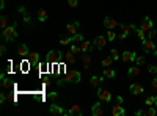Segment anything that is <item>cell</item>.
<instances>
[{
	"instance_id": "cell-1",
	"label": "cell",
	"mask_w": 157,
	"mask_h": 116,
	"mask_svg": "<svg viewBox=\"0 0 157 116\" xmlns=\"http://www.w3.org/2000/svg\"><path fill=\"white\" fill-rule=\"evenodd\" d=\"M17 22H14L13 25H8L6 28L2 30V39L5 43H11V41H14L16 38H17Z\"/></svg>"
},
{
	"instance_id": "cell-2",
	"label": "cell",
	"mask_w": 157,
	"mask_h": 116,
	"mask_svg": "<svg viewBox=\"0 0 157 116\" xmlns=\"http://www.w3.org/2000/svg\"><path fill=\"white\" fill-rule=\"evenodd\" d=\"M64 83H78L82 80V72L77 71V69H72V71H68L66 75L63 77Z\"/></svg>"
},
{
	"instance_id": "cell-3",
	"label": "cell",
	"mask_w": 157,
	"mask_h": 116,
	"mask_svg": "<svg viewBox=\"0 0 157 116\" xmlns=\"http://www.w3.org/2000/svg\"><path fill=\"white\" fill-rule=\"evenodd\" d=\"M98 99L102 100V102H105V104H109V102L113 99L112 93L107 91V89H102V88H98Z\"/></svg>"
},
{
	"instance_id": "cell-4",
	"label": "cell",
	"mask_w": 157,
	"mask_h": 116,
	"mask_svg": "<svg viewBox=\"0 0 157 116\" xmlns=\"http://www.w3.org/2000/svg\"><path fill=\"white\" fill-rule=\"evenodd\" d=\"M104 113H105V110H104L102 100H98L94 105H91V114L93 116H102Z\"/></svg>"
},
{
	"instance_id": "cell-5",
	"label": "cell",
	"mask_w": 157,
	"mask_h": 116,
	"mask_svg": "<svg viewBox=\"0 0 157 116\" xmlns=\"http://www.w3.org/2000/svg\"><path fill=\"white\" fill-rule=\"evenodd\" d=\"M107 36H102V35H98L96 38H94V41H93V46L94 47H98V50H102L104 47H105V44H107Z\"/></svg>"
},
{
	"instance_id": "cell-6",
	"label": "cell",
	"mask_w": 157,
	"mask_h": 116,
	"mask_svg": "<svg viewBox=\"0 0 157 116\" xmlns=\"http://www.w3.org/2000/svg\"><path fill=\"white\" fill-rule=\"evenodd\" d=\"M140 28L143 30V32H149L151 28H154V22H152V19L151 17H148V16H145L143 17V21H141V24H140Z\"/></svg>"
},
{
	"instance_id": "cell-7",
	"label": "cell",
	"mask_w": 157,
	"mask_h": 116,
	"mask_svg": "<svg viewBox=\"0 0 157 116\" xmlns=\"http://www.w3.org/2000/svg\"><path fill=\"white\" fill-rule=\"evenodd\" d=\"M118 25H120V24H118V21L115 17H110V16L104 17V27H105L107 30H115Z\"/></svg>"
},
{
	"instance_id": "cell-8",
	"label": "cell",
	"mask_w": 157,
	"mask_h": 116,
	"mask_svg": "<svg viewBox=\"0 0 157 116\" xmlns=\"http://www.w3.org/2000/svg\"><path fill=\"white\" fill-rule=\"evenodd\" d=\"M141 49H143V52H154L155 50V43L154 39H145V41H141Z\"/></svg>"
},
{
	"instance_id": "cell-9",
	"label": "cell",
	"mask_w": 157,
	"mask_h": 116,
	"mask_svg": "<svg viewBox=\"0 0 157 116\" xmlns=\"http://www.w3.org/2000/svg\"><path fill=\"white\" fill-rule=\"evenodd\" d=\"M47 63H60L61 61V57L58 55L57 50H50V52L47 54Z\"/></svg>"
},
{
	"instance_id": "cell-10",
	"label": "cell",
	"mask_w": 157,
	"mask_h": 116,
	"mask_svg": "<svg viewBox=\"0 0 157 116\" xmlns=\"http://www.w3.org/2000/svg\"><path fill=\"white\" fill-rule=\"evenodd\" d=\"M112 114L113 116H124L126 114V110H124V107H123V104H116L113 105V108H112Z\"/></svg>"
},
{
	"instance_id": "cell-11",
	"label": "cell",
	"mask_w": 157,
	"mask_h": 116,
	"mask_svg": "<svg viewBox=\"0 0 157 116\" xmlns=\"http://www.w3.org/2000/svg\"><path fill=\"white\" fill-rule=\"evenodd\" d=\"M78 27H80V22H78V21H75V22H71V24H68L66 25V32H68V35H75V33H78L77 32V28Z\"/></svg>"
},
{
	"instance_id": "cell-12",
	"label": "cell",
	"mask_w": 157,
	"mask_h": 116,
	"mask_svg": "<svg viewBox=\"0 0 157 116\" xmlns=\"http://www.w3.org/2000/svg\"><path fill=\"white\" fill-rule=\"evenodd\" d=\"M49 111H50L52 114H66V110H64L63 107H60V105H57L55 102H52Z\"/></svg>"
},
{
	"instance_id": "cell-13",
	"label": "cell",
	"mask_w": 157,
	"mask_h": 116,
	"mask_svg": "<svg viewBox=\"0 0 157 116\" xmlns=\"http://www.w3.org/2000/svg\"><path fill=\"white\" fill-rule=\"evenodd\" d=\"M105 79L104 75H91V79H90V85L93 86V88H99V85L102 83V80Z\"/></svg>"
},
{
	"instance_id": "cell-14",
	"label": "cell",
	"mask_w": 157,
	"mask_h": 116,
	"mask_svg": "<svg viewBox=\"0 0 157 116\" xmlns=\"http://www.w3.org/2000/svg\"><path fill=\"white\" fill-rule=\"evenodd\" d=\"M129 89H130V93H132L134 96H140L141 93H145V88H143V85H138V83H132Z\"/></svg>"
},
{
	"instance_id": "cell-15",
	"label": "cell",
	"mask_w": 157,
	"mask_h": 116,
	"mask_svg": "<svg viewBox=\"0 0 157 116\" xmlns=\"http://www.w3.org/2000/svg\"><path fill=\"white\" fill-rule=\"evenodd\" d=\"M121 58H123V61H126V63H130V61H135V58H137V54H135V52H129V50H124V52H123V55H121Z\"/></svg>"
},
{
	"instance_id": "cell-16",
	"label": "cell",
	"mask_w": 157,
	"mask_h": 116,
	"mask_svg": "<svg viewBox=\"0 0 157 116\" xmlns=\"http://www.w3.org/2000/svg\"><path fill=\"white\" fill-rule=\"evenodd\" d=\"M66 114H71V116H83V110L80 108V105H72L66 111Z\"/></svg>"
},
{
	"instance_id": "cell-17",
	"label": "cell",
	"mask_w": 157,
	"mask_h": 116,
	"mask_svg": "<svg viewBox=\"0 0 157 116\" xmlns=\"http://www.w3.org/2000/svg\"><path fill=\"white\" fill-rule=\"evenodd\" d=\"M27 60H29L30 66H36V64L39 63V54L38 52H30L29 57H27Z\"/></svg>"
},
{
	"instance_id": "cell-18",
	"label": "cell",
	"mask_w": 157,
	"mask_h": 116,
	"mask_svg": "<svg viewBox=\"0 0 157 116\" xmlns=\"http://www.w3.org/2000/svg\"><path fill=\"white\" fill-rule=\"evenodd\" d=\"M93 47H94V46L91 44L90 41H85V39H83V41L80 43V50H82V54H83V52H90V54H91V52H93Z\"/></svg>"
},
{
	"instance_id": "cell-19",
	"label": "cell",
	"mask_w": 157,
	"mask_h": 116,
	"mask_svg": "<svg viewBox=\"0 0 157 116\" xmlns=\"http://www.w3.org/2000/svg\"><path fill=\"white\" fill-rule=\"evenodd\" d=\"M121 30L129 35V33H135L137 27H135V25H130V24H121Z\"/></svg>"
},
{
	"instance_id": "cell-20",
	"label": "cell",
	"mask_w": 157,
	"mask_h": 116,
	"mask_svg": "<svg viewBox=\"0 0 157 116\" xmlns=\"http://www.w3.org/2000/svg\"><path fill=\"white\" fill-rule=\"evenodd\" d=\"M140 72H141V69H140L138 64H135V66H132V68L127 69V75H129V77H137V75H140Z\"/></svg>"
},
{
	"instance_id": "cell-21",
	"label": "cell",
	"mask_w": 157,
	"mask_h": 116,
	"mask_svg": "<svg viewBox=\"0 0 157 116\" xmlns=\"http://www.w3.org/2000/svg\"><path fill=\"white\" fill-rule=\"evenodd\" d=\"M17 54H19L21 57H29V54H30L29 46H27V44H21V46L17 47Z\"/></svg>"
},
{
	"instance_id": "cell-22",
	"label": "cell",
	"mask_w": 157,
	"mask_h": 116,
	"mask_svg": "<svg viewBox=\"0 0 157 116\" xmlns=\"http://www.w3.org/2000/svg\"><path fill=\"white\" fill-rule=\"evenodd\" d=\"M36 17H38V21H39V22H46V21H47V17H49V16H47V9L39 8V9H38V16H36Z\"/></svg>"
},
{
	"instance_id": "cell-23",
	"label": "cell",
	"mask_w": 157,
	"mask_h": 116,
	"mask_svg": "<svg viewBox=\"0 0 157 116\" xmlns=\"http://www.w3.org/2000/svg\"><path fill=\"white\" fill-rule=\"evenodd\" d=\"M0 79H2V86L5 89L11 88V80H10V77H5V74H0Z\"/></svg>"
},
{
	"instance_id": "cell-24",
	"label": "cell",
	"mask_w": 157,
	"mask_h": 116,
	"mask_svg": "<svg viewBox=\"0 0 157 116\" xmlns=\"http://www.w3.org/2000/svg\"><path fill=\"white\" fill-rule=\"evenodd\" d=\"M102 75L105 77V79H113V77L116 75V72L112 68H105V69H104V72H102Z\"/></svg>"
},
{
	"instance_id": "cell-25",
	"label": "cell",
	"mask_w": 157,
	"mask_h": 116,
	"mask_svg": "<svg viewBox=\"0 0 157 116\" xmlns=\"http://www.w3.org/2000/svg\"><path fill=\"white\" fill-rule=\"evenodd\" d=\"M113 61H115V60H113L112 57H105V58L102 60V63H101V64H102V68L105 69V68H110V66H112V63H113Z\"/></svg>"
},
{
	"instance_id": "cell-26",
	"label": "cell",
	"mask_w": 157,
	"mask_h": 116,
	"mask_svg": "<svg viewBox=\"0 0 157 116\" xmlns=\"http://www.w3.org/2000/svg\"><path fill=\"white\" fill-rule=\"evenodd\" d=\"M64 60H66V63H68V64H74V63H75V58H74V54L71 52V50H69V52H68V54H64Z\"/></svg>"
},
{
	"instance_id": "cell-27",
	"label": "cell",
	"mask_w": 157,
	"mask_h": 116,
	"mask_svg": "<svg viewBox=\"0 0 157 116\" xmlns=\"http://www.w3.org/2000/svg\"><path fill=\"white\" fill-rule=\"evenodd\" d=\"M83 39H85L83 33H75V35H72V43H82Z\"/></svg>"
},
{
	"instance_id": "cell-28",
	"label": "cell",
	"mask_w": 157,
	"mask_h": 116,
	"mask_svg": "<svg viewBox=\"0 0 157 116\" xmlns=\"http://www.w3.org/2000/svg\"><path fill=\"white\" fill-rule=\"evenodd\" d=\"M69 43H72V36H71V35L64 36V38H60V44H63V46H68Z\"/></svg>"
},
{
	"instance_id": "cell-29",
	"label": "cell",
	"mask_w": 157,
	"mask_h": 116,
	"mask_svg": "<svg viewBox=\"0 0 157 116\" xmlns=\"http://www.w3.org/2000/svg\"><path fill=\"white\" fill-rule=\"evenodd\" d=\"M135 35L138 36V39H140V41H145V39H146V32H143L141 28H137Z\"/></svg>"
},
{
	"instance_id": "cell-30",
	"label": "cell",
	"mask_w": 157,
	"mask_h": 116,
	"mask_svg": "<svg viewBox=\"0 0 157 116\" xmlns=\"http://www.w3.org/2000/svg\"><path fill=\"white\" fill-rule=\"evenodd\" d=\"M8 27V17L6 16H0V28H6Z\"/></svg>"
},
{
	"instance_id": "cell-31",
	"label": "cell",
	"mask_w": 157,
	"mask_h": 116,
	"mask_svg": "<svg viewBox=\"0 0 157 116\" xmlns=\"http://www.w3.org/2000/svg\"><path fill=\"white\" fill-rule=\"evenodd\" d=\"M22 21H24V24L32 25V16L29 14V13H24V14H22Z\"/></svg>"
},
{
	"instance_id": "cell-32",
	"label": "cell",
	"mask_w": 157,
	"mask_h": 116,
	"mask_svg": "<svg viewBox=\"0 0 157 116\" xmlns=\"http://www.w3.org/2000/svg\"><path fill=\"white\" fill-rule=\"evenodd\" d=\"M69 50H71L74 55H77V54H80V52H82V50H80V46H75L74 43H72V46L69 47Z\"/></svg>"
},
{
	"instance_id": "cell-33",
	"label": "cell",
	"mask_w": 157,
	"mask_h": 116,
	"mask_svg": "<svg viewBox=\"0 0 157 116\" xmlns=\"http://www.w3.org/2000/svg\"><path fill=\"white\" fill-rule=\"evenodd\" d=\"M110 57L116 61V60H120V57H121V55H120V52H118L116 49H112V50H110Z\"/></svg>"
},
{
	"instance_id": "cell-34",
	"label": "cell",
	"mask_w": 157,
	"mask_h": 116,
	"mask_svg": "<svg viewBox=\"0 0 157 116\" xmlns=\"http://www.w3.org/2000/svg\"><path fill=\"white\" fill-rule=\"evenodd\" d=\"M146 114H148V116H155V114H157V108L152 107V105H149L148 110H146Z\"/></svg>"
},
{
	"instance_id": "cell-35",
	"label": "cell",
	"mask_w": 157,
	"mask_h": 116,
	"mask_svg": "<svg viewBox=\"0 0 157 116\" xmlns=\"http://www.w3.org/2000/svg\"><path fill=\"white\" fill-rule=\"evenodd\" d=\"M145 57L143 55H137V58H135V64H138V66H143V64H145Z\"/></svg>"
},
{
	"instance_id": "cell-36",
	"label": "cell",
	"mask_w": 157,
	"mask_h": 116,
	"mask_svg": "<svg viewBox=\"0 0 157 116\" xmlns=\"http://www.w3.org/2000/svg\"><path fill=\"white\" fill-rule=\"evenodd\" d=\"M57 97H58V93H57V91H50V93H47V99L52 100V102H55Z\"/></svg>"
},
{
	"instance_id": "cell-37",
	"label": "cell",
	"mask_w": 157,
	"mask_h": 116,
	"mask_svg": "<svg viewBox=\"0 0 157 116\" xmlns=\"http://www.w3.org/2000/svg\"><path fill=\"white\" fill-rule=\"evenodd\" d=\"M115 38H116V33H115V30H109V32H107V39L112 43V41L115 39Z\"/></svg>"
},
{
	"instance_id": "cell-38",
	"label": "cell",
	"mask_w": 157,
	"mask_h": 116,
	"mask_svg": "<svg viewBox=\"0 0 157 116\" xmlns=\"http://www.w3.org/2000/svg\"><path fill=\"white\" fill-rule=\"evenodd\" d=\"M82 61H83V63H91V55H90V52H83Z\"/></svg>"
},
{
	"instance_id": "cell-39",
	"label": "cell",
	"mask_w": 157,
	"mask_h": 116,
	"mask_svg": "<svg viewBox=\"0 0 157 116\" xmlns=\"http://www.w3.org/2000/svg\"><path fill=\"white\" fill-rule=\"evenodd\" d=\"M154 102H155V96H149V97H146L145 104L149 107V105H154Z\"/></svg>"
},
{
	"instance_id": "cell-40",
	"label": "cell",
	"mask_w": 157,
	"mask_h": 116,
	"mask_svg": "<svg viewBox=\"0 0 157 116\" xmlns=\"http://www.w3.org/2000/svg\"><path fill=\"white\" fill-rule=\"evenodd\" d=\"M148 38H149V39H154V38H157V32H155L154 28H151V30L148 32Z\"/></svg>"
},
{
	"instance_id": "cell-41",
	"label": "cell",
	"mask_w": 157,
	"mask_h": 116,
	"mask_svg": "<svg viewBox=\"0 0 157 116\" xmlns=\"http://www.w3.org/2000/svg\"><path fill=\"white\" fill-rule=\"evenodd\" d=\"M148 72H149V74H152V75H155V74H157V66H155V64H151V66L148 68Z\"/></svg>"
},
{
	"instance_id": "cell-42",
	"label": "cell",
	"mask_w": 157,
	"mask_h": 116,
	"mask_svg": "<svg viewBox=\"0 0 157 116\" xmlns=\"http://www.w3.org/2000/svg\"><path fill=\"white\" fill-rule=\"evenodd\" d=\"M126 38H127V33H124V32H121L120 35H118V39H120L121 43H123V41L126 39Z\"/></svg>"
},
{
	"instance_id": "cell-43",
	"label": "cell",
	"mask_w": 157,
	"mask_h": 116,
	"mask_svg": "<svg viewBox=\"0 0 157 116\" xmlns=\"http://www.w3.org/2000/svg\"><path fill=\"white\" fill-rule=\"evenodd\" d=\"M68 5H69L71 8H75V6L78 5V2H77V0H68Z\"/></svg>"
},
{
	"instance_id": "cell-44",
	"label": "cell",
	"mask_w": 157,
	"mask_h": 116,
	"mask_svg": "<svg viewBox=\"0 0 157 116\" xmlns=\"http://www.w3.org/2000/svg\"><path fill=\"white\" fill-rule=\"evenodd\" d=\"M135 116H146V110H137Z\"/></svg>"
},
{
	"instance_id": "cell-45",
	"label": "cell",
	"mask_w": 157,
	"mask_h": 116,
	"mask_svg": "<svg viewBox=\"0 0 157 116\" xmlns=\"http://www.w3.org/2000/svg\"><path fill=\"white\" fill-rule=\"evenodd\" d=\"M5 54H6V46L2 44V46H0V55H5Z\"/></svg>"
},
{
	"instance_id": "cell-46",
	"label": "cell",
	"mask_w": 157,
	"mask_h": 116,
	"mask_svg": "<svg viewBox=\"0 0 157 116\" xmlns=\"http://www.w3.org/2000/svg\"><path fill=\"white\" fill-rule=\"evenodd\" d=\"M151 85H152V88H155V89H157V77H154V79H152Z\"/></svg>"
},
{
	"instance_id": "cell-47",
	"label": "cell",
	"mask_w": 157,
	"mask_h": 116,
	"mask_svg": "<svg viewBox=\"0 0 157 116\" xmlns=\"http://www.w3.org/2000/svg\"><path fill=\"white\" fill-rule=\"evenodd\" d=\"M17 11L21 13V14H24V13H27V9H25V6H19V8H17Z\"/></svg>"
},
{
	"instance_id": "cell-48",
	"label": "cell",
	"mask_w": 157,
	"mask_h": 116,
	"mask_svg": "<svg viewBox=\"0 0 157 116\" xmlns=\"http://www.w3.org/2000/svg\"><path fill=\"white\" fill-rule=\"evenodd\" d=\"M5 100H6V96H5V94L2 93V94H0V102H2V104H3Z\"/></svg>"
},
{
	"instance_id": "cell-49",
	"label": "cell",
	"mask_w": 157,
	"mask_h": 116,
	"mask_svg": "<svg viewBox=\"0 0 157 116\" xmlns=\"http://www.w3.org/2000/svg\"><path fill=\"white\" fill-rule=\"evenodd\" d=\"M116 102H118V104H123V97L121 96H116Z\"/></svg>"
},
{
	"instance_id": "cell-50",
	"label": "cell",
	"mask_w": 157,
	"mask_h": 116,
	"mask_svg": "<svg viewBox=\"0 0 157 116\" xmlns=\"http://www.w3.org/2000/svg\"><path fill=\"white\" fill-rule=\"evenodd\" d=\"M0 8H2V9L5 8V0H0Z\"/></svg>"
},
{
	"instance_id": "cell-51",
	"label": "cell",
	"mask_w": 157,
	"mask_h": 116,
	"mask_svg": "<svg viewBox=\"0 0 157 116\" xmlns=\"http://www.w3.org/2000/svg\"><path fill=\"white\" fill-rule=\"evenodd\" d=\"M154 107L157 108V96H155V102H154Z\"/></svg>"
},
{
	"instance_id": "cell-52",
	"label": "cell",
	"mask_w": 157,
	"mask_h": 116,
	"mask_svg": "<svg viewBox=\"0 0 157 116\" xmlns=\"http://www.w3.org/2000/svg\"><path fill=\"white\" fill-rule=\"evenodd\" d=\"M154 57H155V58H157V49H155V50H154Z\"/></svg>"
}]
</instances>
